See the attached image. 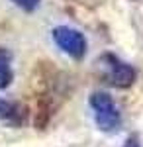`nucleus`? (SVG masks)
<instances>
[{
  "instance_id": "f257e3e1",
  "label": "nucleus",
  "mask_w": 143,
  "mask_h": 147,
  "mask_svg": "<svg viewBox=\"0 0 143 147\" xmlns=\"http://www.w3.org/2000/svg\"><path fill=\"white\" fill-rule=\"evenodd\" d=\"M90 106L94 110V118L96 124L102 131H114L118 129L121 124V116L120 110L116 106V102L112 100L110 94L106 92H94L90 94Z\"/></svg>"
},
{
  "instance_id": "f03ea898",
  "label": "nucleus",
  "mask_w": 143,
  "mask_h": 147,
  "mask_svg": "<svg viewBox=\"0 0 143 147\" xmlns=\"http://www.w3.org/2000/svg\"><path fill=\"white\" fill-rule=\"evenodd\" d=\"M100 67L104 71L106 82H110L116 88H127L135 80V69L112 53H106L100 57Z\"/></svg>"
},
{
  "instance_id": "7ed1b4c3",
  "label": "nucleus",
  "mask_w": 143,
  "mask_h": 147,
  "mask_svg": "<svg viewBox=\"0 0 143 147\" xmlns=\"http://www.w3.org/2000/svg\"><path fill=\"white\" fill-rule=\"evenodd\" d=\"M53 41L57 43L59 49H63L65 53L73 57V59H82L86 53V39L84 35L69 28V26H59L53 30Z\"/></svg>"
},
{
  "instance_id": "20e7f679",
  "label": "nucleus",
  "mask_w": 143,
  "mask_h": 147,
  "mask_svg": "<svg viewBox=\"0 0 143 147\" xmlns=\"http://www.w3.org/2000/svg\"><path fill=\"white\" fill-rule=\"evenodd\" d=\"M0 120L8 122L12 125H20L24 122V110L20 104L10 100H4L0 98Z\"/></svg>"
},
{
  "instance_id": "39448f33",
  "label": "nucleus",
  "mask_w": 143,
  "mask_h": 147,
  "mask_svg": "<svg viewBox=\"0 0 143 147\" xmlns=\"http://www.w3.org/2000/svg\"><path fill=\"white\" fill-rule=\"evenodd\" d=\"M14 79L12 73V63H10V53L0 47V88H6Z\"/></svg>"
},
{
  "instance_id": "423d86ee",
  "label": "nucleus",
  "mask_w": 143,
  "mask_h": 147,
  "mask_svg": "<svg viewBox=\"0 0 143 147\" xmlns=\"http://www.w3.org/2000/svg\"><path fill=\"white\" fill-rule=\"evenodd\" d=\"M16 6H20L22 10H26V12H32V10H35L37 8V4H39V0H12Z\"/></svg>"
},
{
  "instance_id": "0eeeda50",
  "label": "nucleus",
  "mask_w": 143,
  "mask_h": 147,
  "mask_svg": "<svg viewBox=\"0 0 143 147\" xmlns=\"http://www.w3.org/2000/svg\"><path fill=\"white\" fill-rule=\"evenodd\" d=\"M123 147H141V143H139V139H137L135 136H132V137H127V139H125Z\"/></svg>"
}]
</instances>
